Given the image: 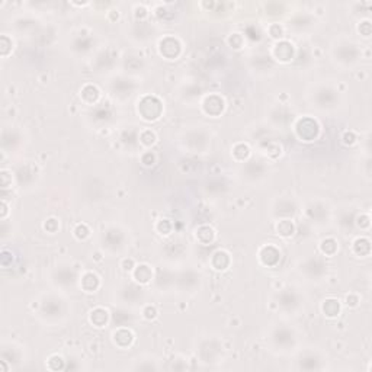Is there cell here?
Masks as SVG:
<instances>
[{
    "label": "cell",
    "mask_w": 372,
    "mask_h": 372,
    "mask_svg": "<svg viewBox=\"0 0 372 372\" xmlns=\"http://www.w3.org/2000/svg\"><path fill=\"white\" fill-rule=\"evenodd\" d=\"M267 345L275 355H294L301 348V334L286 321H275L267 331Z\"/></svg>",
    "instance_id": "obj_1"
},
{
    "label": "cell",
    "mask_w": 372,
    "mask_h": 372,
    "mask_svg": "<svg viewBox=\"0 0 372 372\" xmlns=\"http://www.w3.org/2000/svg\"><path fill=\"white\" fill-rule=\"evenodd\" d=\"M329 57L341 70L351 71L362 61V46L349 35H338L329 46Z\"/></svg>",
    "instance_id": "obj_2"
},
{
    "label": "cell",
    "mask_w": 372,
    "mask_h": 372,
    "mask_svg": "<svg viewBox=\"0 0 372 372\" xmlns=\"http://www.w3.org/2000/svg\"><path fill=\"white\" fill-rule=\"evenodd\" d=\"M307 102L320 114H333L343 105V95L330 81H319L307 91Z\"/></svg>",
    "instance_id": "obj_3"
},
{
    "label": "cell",
    "mask_w": 372,
    "mask_h": 372,
    "mask_svg": "<svg viewBox=\"0 0 372 372\" xmlns=\"http://www.w3.org/2000/svg\"><path fill=\"white\" fill-rule=\"evenodd\" d=\"M70 301L66 294L60 291H50L44 294L40 300L38 319L47 326H63L70 319Z\"/></svg>",
    "instance_id": "obj_4"
},
{
    "label": "cell",
    "mask_w": 372,
    "mask_h": 372,
    "mask_svg": "<svg viewBox=\"0 0 372 372\" xmlns=\"http://www.w3.org/2000/svg\"><path fill=\"white\" fill-rule=\"evenodd\" d=\"M81 277L82 275L76 268L67 262H63L50 269L48 281L56 291L67 294L76 291V288L81 285Z\"/></svg>",
    "instance_id": "obj_5"
},
{
    "label": "cell",
    "mask_w": 372,
    "mask_h": 372,
    "mask_svg": "<svg viewBox=\"0 0 372 372\" xmlns=\"http://www.w3.org/2000/svg\"><path fill=\"white\" fill-rule=\"evenodd\" d=\"M138 83L128 78L127 74H120V76H113L106 83L108 95L117 103H127L137 95Z\"/></svg>",
    "instance_id": "obj_6"
},
{
    "label": "cell",
    "mask_w": 372,
    "mask_h": 372,
    "mask_svg": "<svg viewBox=\"0 0 372 372\" xmlns=\"http://www.w3.org/2000/svg\"><path fill=\"white\" fill-rule=\"evenodd\" d=\"M100 244L109 254L120 256L130 247V234L121 226H109L100 236Z\"/></svg>",
    "instance_id": "obj_7"
},
{
    "label": "cell",
    "mask_w": 372,
    "mask_h": 372,
    "mask_svg": "<svg viewBox=\"0 0 372 372\" xmlns=\"http://www.w3.org/2000/svg\"><path fill=\"white\" fill-rule=\"evenodd\" d=\"M304 281L310 284H320L329 275V265L321 254H310L304 257L296 268Z\"/></svg>",
    "instance_id": "obj_8"
},
{
    "label": "cell",
    "mask_w": 372,
    "mask_h": 372,
    "mask_svg": "<svg viewBox=\"0 0 372 372\" xmlns=\"http://www.w3.org/2000/svg\"><path fill=\"white\" fill-rule=\"evenodd\" d=\"M179 143L190 153H205L211 147V134L202 127H190L180 133Z\"/></svg>",
    "instance_id": "obj_9"
},
{
    "label": "cell",
    "mask_w": 372,
    "mask_h": 372,
    "mask_svg": "<svg viewBox=\"0 0 372 372\" xmlns=\"http://www.w3.org/2000/svg\"><path fill=\"white\" fill-rule=\"evenodd\" d=\"M275 303L278 309L288 316H299L306 304V299L300 289L296 288H284L275 295Z\"/></svg>",
    "instance_id": "obj_10"
},
{
    "label": "cell",
    "mask_w": 372,
    "mask_h": 372,
    "mask_svg": "<svg viewBox=\"0 0 372 372\" xmlns=\"http://www.w3.org/2000/svg\"><path fill=\"white\" fill-rule=\"evenodd\" d=\"M115 299L124 309L140 307L145 303V291L140 286L138 282L123 281L118 284L115 291Z\"/></svg>",
    "instance_id": "obj_11"
},
{
    "label": "cell",
    "mask_w": 372,
    "mask_h": 372,
    "mask_svg": "<svg viewBox=\"0 0 372 372\" xmlns=\"http://www.w3.org/2000/svg\"><path fill=\"white\" fill-rule=\"evenodd\" d=\"M157 35V28L153 22H147V21H134L130 22L128 31H127V38H130V41L135 46L144 47L148 43H152Z\"/></svg>",
    "instance_id": "obj_12"
},
{
    "label": "cell",
    "mask_w": 372,
    "mask_h": 372,
    "mask_svg": "<svg viewBox=\"0 0 372 372\" xmlns=\"http://www.w3.org/2000/svg\"><path fill=\"white\" fill-rule=\"evenodd\" d=\"M237 172L243 182H246L249 185H257L267 179L269 167L265 160L249 159V160H244L240 163Z\"/></svg>",
    "instance_id": "obj_13"
},
{
    "label": "cell",
    "mask_w": 372,
    "mask_h": 372,
    "mask_svg": "<svg viewBox=\"0 0 372 372\" xmlns=\"http://www.w3.org/2000/svg\"><path fill=\"white\" fill-rule=\"evenodd\" d=\"M295 369L317 371L326 368V355L317 348H300L295 353Z\"/></svg>",
    "instance_id": "obj_14"
},
{
    "label": "cell",
    "mask_w": 372,
    "mask_h": 372,
    "mask_svg": "<svg viewBox=\"0 0 372 372\" xmlns=\"http://www.w3.org/2000/svg\"><path fill=\"white\" fill-rule=\"evenodd\" d=\"M304 215L310 224H313L316 227H324L330 222L331 208L326 201H323L320 198L310 200L304 205Z\"/></svg>",
    "instance_id": "obj_15"
},
{
    "label": "cell",
    "mask_w": 372,
    "mask_h": 372,
    "mask_svg": "<svg viewBox=\"0 0 372 372\" xmlns=\"http://www.w3.org/2000/svg\"><path fill=\"white\" fill-rule=\"evenodd\" d=\"M319 26V22L314 15L310 12H296L289 19L288 24H285V28L292 32L296 36H303L306 33H310L316 31Z\"/></svg>",
    "instance_id": "obj_16"
},
{
    "label": "cell",
    "mask_w": 372,
    "mask_h": 372,
    "mask_svg": "<svg viewBox=\"0 0 372 372\" xmlns=\"http://www.w3.org/2000/svg\"><path fill=\"white\" fill-rule=\"evenodd\" d=\"M177 286L179 292H195L201 285V275L194 269H182L173 274V286Z\"/></svg>",
    "instance_id": "obj_17"
},
{
    "label": "cell",
    "mask_w": 372,
    "mask_h": 372,
    "mask_svg": "<svg viewBox=\"0 0 372 372\" xmlns=\"http://www.w3.org/2000/svg\"><path fill=\"white\" fill-rule=\"evenodd\" d=\"M222 353V345L221 342L214 338V336H208L205 339H202L197 348V355L201 358L202 362L205 363H212L217 362L218 358Z\"/></svg>",
    "instance_id": "obj_18"
},
{
    "label": "cell",
    "mask_w": 372,
    "mask_h": 372,
    "mask_svg": "<svg viewBox=\"0 0 372 372\" xmlns=\"http://www.w3.org/2000/svg\"><path fill=\"white\" fill-rule=\"evenodd\" d=\"M92 44L95 46L93 33L85 32V31H78L73 33L71 41L68 43V47L74 54L85 56V54L92 53Z\"/></svg>",
    "instance_id": "obj_19"
},
{
    "label": "cell",
    "mask_w": 372,
    "mask_h": 372,
    "mask_svg": "<svg viewBox=\"0 0 372 372\" xmlns=\"http://www.w3.org/2000/svg\"><path fill=\"white\" fill-rule=\"evenodd\" d=\"M157 50L160 56L165 57L166 60H177V57L183 51V44L180 40L176 38V36H165V38L159 41Z\"/></svg>",
    "instance_id": "obj_20"
},
{
    "label": "cell",
    "mask_w": 372,
    "mask_h": 372,
    "mask_svg": "<svg viewBox=\"0 0 372 372\" xmlns=\"http://www.w3.org/2000/svg\"><path fill=\"white\" fill-rule=\"evenodd\" d=\"M296 210H299V207H296V204L294 202V200L291 197H279V200H277L272 205V215L275 218H279L281 221L284 219H288L291 218Z\"/></svg>",
    "instance_id": "obj_21"
},
{
    "label": "cell",
    "mask_w": 372,
    "mask_h": 372,
    "mask_svg": "<svg viewBox=\"0 0 372 372\" xmlns=\"http://www.w3.org/2000/svg\"><path fill=\"white\" fill-rule=\"evenodd\" d=\"M113 108L109 103H100V106H96L91 113V121L95 123L96 125H106L110 120H113Z\"/></svg>",
    "instance_id": "obj_22"
},
{
    "label": "cell",
    "mask_w": 372,
    "mask_h": 372,
    "mask_svg": "<svg viewBox=\"0 0 372 372\" xmlns=\"http://www.w3.org/2000/svg\"><path fill=\"white\" fill-rule=\"evenodd\" d=\"M160 368V365L157 363V361H153L150 356H148L147 359H143V356H141V363L138 362L137 365H133L131 366V369H159Z\"/></svg>",
    "instance_id": "obj_23"
}]
</instances>
